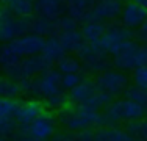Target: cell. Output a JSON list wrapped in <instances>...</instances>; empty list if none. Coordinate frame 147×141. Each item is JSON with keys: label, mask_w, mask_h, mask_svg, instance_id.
Here are the masks:
<instances>
[{"label": "cell", "mask_w": 147, "mask_h": 141, "mask_svg": "<svg viewBox=\"0 0 147 141\" xmlns=\"http://www.w3.org/2000/svg\"><path fill=\"white\" fill-rule=\"evenodd\" d=\"M58 121L71 132L92 127H102V113L89 108L88 105H67L58 113Z\"/></svg>", "instance_id": "obj_1"}, {"label": "cell", "mask_w": 147, "mask_h": 141, "mask_svg": "<svg viewBox=\"0 0 147 141\" xmlns=\"http://www.w3.org/2000/svg\"><path fill=\"white\" fill-rule=\"evenodd\" d=\"M146 111L141 105L130 99H117L113 100L107 108L102 111V127L117 125L119 122H131L144 118Z\"/></svg>", "instance_id": "obj_2"}, {"label": "cell", "mask_w": 147, "mask_h": 141, "mask_svg": "<svg viewBox=\"0 0 147 141\" xmlns=\"http://www.w3.org/2000/svg\"><path fill=\"white\" fill-rule=\"evenodd\" d=\"M77 58L82 63V68L89 74H102L105 70L111 69L113 60L105 50L99 47L97 44H91L86 42L78 52H77Z\"/></svg>", "instance_id": "obj_3"}, {"label": "cell", "mask_w": 147, "mask_h": 141, "mask_svg": "<svg viewBox=\"0 0 147 141\" xmlns=\"http://www.w3.org/2000/svg\"><path fill=\"white\" fill-rule=\"evenodd\" d=\"M131 41H133V30L124 25H119V24H111V25L107 27V31L100 38V41L96 42V44L110 56H114L124 49H127Z\"/></svg>", "instance_id": "obj_4"}, {"label": "cell", "mask_w": 147, "mask_h": 141, "mask_svg": "<svg viewBox=\"0 0 147 141\" xmlns=\"http://www.w3.org/2000/svg\"><path fill=\"white\" fill-rule=\"evenodd\" d=\"M31 17H16L8 6L0 8V41L9 42L30 33Z\"/></svg>", "instance_id": "obj_5"}, {"label": "cell", "mask_w": 147, "mask_h": 141, "mask_svg": "<svg viewBox=\"0 0 147 141\" xmlns=\"http://www.w3.org/2000/svg\"><path fill=\"white\" fill-rule=\"evenodd\" d=\"M49 68H50V64H49L39 54V55H33V56L22 58L17 64L5 69L3 74H5V77L14 80V82H20V80L31 79V77L39 75V74H42L44 70L49 69Z\"/></svg>", "instance_id": "obj_6"}, {"label": "cell", "mask_w": 147, "mask_h": 141, "mask_svg": "<svg viewBox=\"0 0 147 141\" xmlns=\"http://www.w3.org/2000/svg\"><path fill=\"white\" fill-rule=\"evenodd\" d=\"M96 86L99 91H103V93L110 94L113 97H117L121 94H125L127 88L130 86V79L122 70L108 69L97 75Z\"/></svg>", "instance_id": "obj_7"}, {"label": "cell", "mask_w": 147, "mask_h": 141, "mask_svg": "<svg viewBox=\"0 0 147 141\" xmlns=\"http://www.w3.org/2000/svg\"><path fill=\"white\" fill-rule=\"evenodd\" d=\"M11 47V50L14 52L17 56L20 58H27V56H33V55H39L44 49L45 44V38L38 36L33 33H27L24 36H19L16 39L6 42Z\"/></svg>", "instance_id": "obj_8"}, {"label": "cell", "mask_w": 147, "mask_h": 141, "mask_svg": "<svg viewBox=\"0 0 147 141\" xmlns=\"http://www.w3.org/2000/svg\"><path fill=\"white\" fill-rule=\"evenodd\" d=\"M122 6H124V3H122L121 0H103V2H96V5H94L92 9L89 11L85 22H88V20H96V22L114 20L116 17L121 16Z\"/></svg>", "instance_id": "obj_9"}, {"label": "cell", "mask_w": 147, "mask_h": 141, "mask_svg": "<svg viewBox=\"0 0 147 141\" xmlns=\"http://www.w3.org/2000/svg\"><path fill=\"white\" fill-rule=\"evenodd\" d=\"M28 132L39 141H47L57 132V119L50 111H44L38 119H34L30 125H27Z\"/></svg>", "instance_id": "obj_10"}, {"label": "cell", "mask_w": 147, "mask_h": 141, "mask_svg": "<svg viewBox=\"0 0 147 141\" xmlns=\"http://www.w3.org/2000/svg\"><path fill=\"white\" fill-rule=\"evenodd\" d=\"M61 74L58 72V69H45L42 74L36 77L38 80V88H39V96L41 97H49V96H53V94L63 91L61 86Z\"/></svg>", "instance_id": "obj_11"}, {"label": "cell", "mask_w": 147, "mask_h": 141, "mask_svg": "<svg viewBox=\"0 0 147 141\" xmlns=\"http://www.w3.org/2000/svg\"><path fill=\"white\" fill-rule=\"evenodd\" d=\"M119 17H121V24L124 27L135 30V28H139L147 20V11L139 5H136L135 2L128 0V2L124 3Z\"/></svg>", "instance_id": "obj_12"}, {"label": "cell", "mask_w": 147, "mask_h": 141, "mask_svg": "<svg viewBox=\"0 0 147 141\" xmlns=\"http://www.w3.org/2000/svg\"><path fill=\"white\" fill-rule=\"evenodd\" d=\"M138 50H139V44L131 41L127 49H124L122 52H119L117 55L113 56V66L117 70H122V72H128V70L138 69L139 68Z\"/></svg>", "instance_id": "obj_13"}, {"label": "cell", "mask_w": 147, "mask_h": 141, "mask_svg": "<svg viewBox=\"0 0 147 141\" xmlns=\"http://www.w3.org/2000/svg\"><path fill=\"white\" fill-rule=\"evenodd\" d=\"M44 105L41 104L36 99H31V100H24L19 102V107H17V111L14 115L16 121L19 125H30L34 119H38L41 115H42Z\"/></svg>", "instance_id": "obj_14"}, {"label": "cell", "mask_w": 147, "mask_h": 141, "mask_svg": "<svg viewBox=\"0 0 147 141\" xmlns=\"http://www.w3.org/2000/svg\"><path fill=\"white\" fill-rule=\"evenodd\" d=\"M66 6L61 0H38L34 2V14L47 17L50 20H58L64 16Z\"/></svg>", "instance_id": "obj_15"}, {"label": "cell", "mask_w": 147, "mask_h": 141, "mask_svg": "<svg viewBox=\"0 0 147 141\" xmlns=\"http://www.w3.org/2000/svg\"><path fill=\"white\" fill-rule=\"evenodd\" d=\"M96 93H97L96 82L83 79L75 88H72L71 91H67V97H69V102H71V104L82 105V104H86Z\"/></svg>", "instance_id": "obj_16"}, {"label": "cell", "mask_w": 147, "mask_h": 141, "mask_svg": "<svg viewBox=\"0 0 147 141\" xmlns=\"http://www.w3.org/2000/svg\"><path fill=\"white\" fill-rule=\"evenodd\" d=\"M94 5H96L94 0H64L67 16H71L77 22H85Z\"/></svg>", "instance_id": "obj_17"}, {"label": "cell", "mask_w": 147, "mask_h": 141, "mask_svg": "<svg viewBox=\"0 0 147 141\" xmlns=\"http://www.w3.org/2000/svg\"><path fill=\"white\" fill-rule=\"evenodd\" d=\"M55 36L58 38V41L61 42V45L64 47L66 54L71 52V54H77L83 45L86 44V41L83 39L80 30H66V31H59Z\"/></svg>", "instance_id": "obj_18"}, {"label": "cell", "mask_w": 147, "mask_h": 141, "mask_svg": "<svg viewBox=\"0 0 147 141\" xmlns=\"http://www.w3.org/2000/svg\"><path fill=\"white\" fill-rule=\"evenodd\" d=\"M94 141H135V140L125 129L110 125V127H99L94 133Z\"/></svg>", "instance_id": "obj_19"}, {"label": "cell", "mask_w": 147, "mask_h": 141, "mask_svg": "<svg viewBox=\"0 0 147 141\" xmlns=\"http://www.w3.org/2000/svg\"><path fill=\"white\" fill-rule=\"evenodd\" d=\"M66 55L64 47L61 45V42L58 41L57 36H50V38H45V44L44 49L41 52V56L49 63V64H57L59 60Z\"/></svg>", "instance_id": "obj_20"}, {"label": "cell", "mask_w": 147, "mask_h": 141, "mask_svg": "<svg viewBox=\"0 0 147 141\" xmlns=\"http://www.w3.org/2000/svg\"><path fill=\"white\" fill-rule=\"evenodd\" d=\"M107 24L105 22H96V20H88V22H83L82 28H80V33H82L83 39L91 44H96L100 41V38L103 36V33L107 31Z\"/></svg>", "instance_id": "obj_21"}, {"label": "cell", "mask_w": 147, "mask_h": 141, "mask_svg": "<svg viewBox=\"0 0 147 141\" xmlns=\"http://www.w3.org/2000/svg\"><path fill=\"white\" fill-rule=\"evenodd\" d=\"M30 33L42 38H50L55 35V20H50L42 16H31Z\"/></svg>", "instance_id": "obj_22"}, {"label": "cell", "mask_w": 147, "mask_h": 141, "mask_svg": "<svg viewBox=\"0 0 147 141\" xmlns=\"http://www.w3.org/2000/svg\"><path fill=\"white\" fill-rule=\"evenodd\" d=\"M6 6L16 17H31L34 14L33 0H13V2L6 3Z\"/></svg>", "instance_id": "obj_23"}, {"label": "cell", "mask_w": 147, "mask_h": 141, "mask_svg": "<svg viewBox=\"0 0 147 141\" xmlns=\"http://www.w3.org/2000/svg\"><path fill=\"white\" fill-rule=\"evenodd\" d=\"M57 69L61 75H66V74H80L83 68H82V63H80V60L77 56L66 54L57 63Z\"/></svg>", "instance_id": "obj_24"}, {"label": "cell", "mask_w": 147, "mask_h": 141, "mask_svg": "<svg viewBox=\"0 0 147 141\" xmlns=\"http://www.w3.org/2000/svg\"><path fill=\"white\" fill-rule=\"evenodd\" d=\"M125 130L133 136L135 141H147V119L141 118L138 121L127 122Z\"/></svg>", "instance_id": "obj_25"}, {"label": "cell", "mask_w": 147, "mask_h": 141, "mask_svg": "<svg viewBox=\"0 0 147 141\" xmlns=\"http://www.w3.org/2000/svg\"><path fill=\"white\" fill-rule=\"evenodd\" d=\"M71 104L69 102V97L64 91H59V93L53 94V96H49L44 99V105L52 111H61L63 108H66Z\"/></svg>", "instance_id": "obj_26"}, {"label": "cell", "mask_w": 147, "mask_h": 141, "mask_svg": "<svg viewBox=\"0 0 147 141\" xmlns=\"http://www.w3.org/2000/svg\"><path fill=\"white\" fill-rule=\"evenodd\" d=\"M20 60H22V58L17 56L6 42L0 45V69H2V70H5V69L11 68V66L17 64Z\"/></svg>", "instance_id": "obj_27"}, {"label": "cell", "mask_w": 147, "mask_h": 141, "mask_svg": "<svg viewBox=\"0 0 147 141\" xmlns=\"http://www.w3.org/2000/svg\"><path fill=\"white\" fill-rule=\"evenodd\" d=\"M113 99H114L113 96H110V94L97 89V93L94 94L85 105H88L89 108H92V110H96V111H100V110H105V108L113 102Z\"/></svg>", "instance_id": "obj_28"}, {"label": "cell", "mask_w": 147, "mask_h": 141, "mask_svg": "<svg viewBox=\"0 0 147 141\" xmlns=\"http://www.w3.org/2000/svg\"><path fill=\"white\" fill-rule=\"evenodd\" d=\"M20 94L19 83L8 77H0V97H11L16 99Z\"/></svg>", "instance_id": "obj_29"}, {"label": "cell", "mask_w": 147, "mask_h": 141, "mask_svg": "<svg viewBox=\"0 0 147 141\" xmlns=\"http://www.w3.org/2000/svg\"><path fill=\"white\" fill-rule=\"evenodd\" d=\"M125 97L136 102L138 105H141L144 108V111L147 113V89H142V88L136 86V85H131L125 91Z\"/></svg>", "instance_id": "obj_30"}, {"label": "cell", "mask_w": 147, "mask_h": 141, "mask_svg": "<svg viewBox=\"0 0 147 141\" xmlns=\"http://www.w3.org/2000/svg\"><path fill=\"white\" fill-rule=\"evenodd\" d=\"M17 127H19V124H17L14 116H0V136L2 138L13 136Z\"/></svg>", "instance_id": "obj_31"}, {"label": "cell", "mask_w": 147, "mask_h": 141, "mask_svg": "<svg viewBox=\"0 0 147 141\" xmlns=\"http://www.w3.org/2000/svg\"><path fill=\"white\" fill-rule=\"evenodd\" d=\"M19 88H20V93L27 94L30 97H41L39 96V88H38V80L36 77H31V79H25V80H20Z\"/></svg>", "instance_id": "obj_32"}, {"label": "cell", "mask_w": 147, "mask_h": 141, "mask_svg": "<svg viewBox=\"0 0 147 141\" xmlns=\"http://www.w3.org/2000/svg\"><path fill=\"white\" fill-rule=\"evenodd\" d=\"M19 107V100L11 97H0V116H14Z\"/></svg>", "instance_id": "obj_33"}, {"label": "cell", "mask_w": 147, "mask_h": 141, "mask_svg": "<svg viewBox=\"0 0 147 141\" xmlns=\"http://www.w3.org/2000/svg\"><path fill=\"white\" fill-rule=\"evenodd\" d=\"M82 80H83L82 74H66V75L61 77V86H63V89L71 91L72 88H75Z\"/></svg>", "instance_id": "obj_34"}, {"label": "cell", "mask_w": 147, "mask_h": 141, "mask_svg": "<svg viewBox=\"0 0 147 141\" xmlns=\"http://www.w3.org/2000/svg\"><path fill=\"white\" fill-rule=\"evenodd\" d=\"M133 83L142 89H147V66H141L133 70Z\"/></svg>", "instance_id": "obj_35"}, {"label": "cell", "mask_w": 147, "mask_h": 141, "mask_svg": "<svg viewBox=\"0 0 147 141\" xmlns=\"http://www.w3.org/2000/svg\"><path fill=\"white\" fill-rule=\"evenodd\" d=\"M13 141H39V140H36L28 132L27 125H19L16 130V133L13 135Z\"/></svg>", "instance_id": "obj_36"}, {"label": "cell", "mask_w": 147, "mask_h": 141, "mask_svg": "<svg viewBox=\"0 0 147 141\" xmlns=\"http://www.w3.org/2000/svg\"><path fill=\"white\" fill-rule=\"evenodd\" d=\"M94 130L91 129H83V130H77L72 133V140L74 141H94Z\"/></svg>", "instance_id": "obj_37"}, {"label": "cell", "mask_w": 147, "mask_h": 141, "mask_svg": "<svg viewBox=\"0 0 147 141\" xmlns=\"http://www.w3.org/2000/svg\"><path fill=\"white\" fill-rule=\"evenodd\" d=\"M138 63H139V68L141 66H147V44H139Z\"/></svg>", "instance_id": "obj_38"}, {"label": "cell", "mask_w": 147, "mask_h": 141, "mask_svg": "<svg viewBox=\"0 0 147 141\" xmlns=\"http://www.w3.org/2000/svg\"><path fill=\"white\" fill-rule=\"evenodd\" d=\"M136 36H138L139 41H142L144 44H147V20L138 28V33H136Z\"/></svg>", "instance_id": "obj_39"}, {"label": "cell", "mask_w": 147, "mask_h": 141, "mask_svg": "<svg viewBox=\"0 0 147 141\" xmlns=\"http://www.w3.org/2000/svg\"><path fill=\"white\" fill-rule=\"evenodd\" d=\"M47 141H74V140H72V135H69V133H55Z\"/></svg>", "instance_id": "obj_40"}, {"label": "cell", "mask_w": 147, "mask_h": 141, "mask_svg": "<svg viewBox=\"0 0 147 141\" xmlns=\"http://www.w3.org/2000/svg\"><path fill=\"white\" fill-rule=\"evenodd\" d=\"M131 2H135L136 5H139L141 8H144L147 11V0H131Z\"/></svg>", "instance_id": "obj_41"}, {"label": "cell", "mask_w": 147, "mask_h": 141, "mask_svg": "<svg viewBox=\"0 0 147 141\" xmlns=\"http://www.w3.org/2000/svg\"><path fill=\"white\" fill-rule=\"evenodd\" d=\"M0 2H5V3H9V2H13V0H0Z\"/></svg>", "instance_id": "obj_42"}, {"label": "cell", "mask_w": 147, "mask_h": 141, "mask_svg": "<svg viewBox=\"0 0 147 141\" xmlns=\"http://www.w3.org/2000/svg\"><path fill=\"white\" fill-rule=\"evenodd\" d=\"M0 141H8V140H6V138H2V136H0Z\"/></svg>", "instance_id": "obj_43"}, {"label": "cell", "mask_w": 147, "mask_h": 141, "mask_svg": "<svg viewBox=\"0 0 147 141\" xmlns=\"http://www.w3.org/2000/svg\"><path fill=\"white\" fill-rule=\"evenodd\" d=\"M94 2H103V0H94Z\"/></svg>", "instance_id": "obj_44"}, {"label": "cell", "mask_w": 147, "mask_h": 141, "mask_svg": "<svg viewBox=\"0 0 147 141\" xmlns=\"http://www.w3.org/2000/svg\"><path fill=\"white\" fill-rule=\"evenodd\" d=\"M121 2H128V0H121Z\"/></svg>", "instance_id": "obj_45"}, {"label": "cell", "mask_w": 147, "mask_h": 141, "mask_svg": "<svg viewBox=\"0 0 147 141\" xmlns=\"http://www.w3.org/2000/svg\"><path fill=\"white\" fill-rule=\"evenodd\" d=\"M33 2H38V0H33ZM61 2H63V0H61Z\"/></svg>", "instance_id": "obj_46"}]
</instances>
